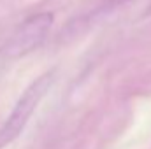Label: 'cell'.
<instances>
[{
    "label": "cell",
    "mask_w": 151,
    "mask_h": 149,
    "mask_svg": "<svg viewBox=\"0 0 151 149\" xmlns=\"http://www.w3.org/2000/svg\"><path fill=\"white\" fill-rule=\"evenodd\" d=\"M128 2H132V0H104V4L97 9V12L99 14H106V12H111L114 9H118V7H123V5H127Z\"/></svg>",
    "instance_id": "3957f363"
},
{
    "label": "cell",
    "mask_w": 151,
    "mask_h": 149,
    "mask_svg": "<svg viewBox=\"0 0 151 149\" xmlns=\"http://www.w3.org/2000/svg\"><path fill=\"white\" fill-rule=\"evenodd\" d=\"M53 21H55L53 12H37L28 19H25L21 27L7 40L4 47V54L7 58H21L32 53L34 49H37L44 42V39L47 37Z\"/></svg>",
    "instance_id": "7a4b0ae2"
},
{
    "label": "cell",
    "mask_w": 151,
    "mask_h": 149,
    "mask_svg": "<svg viewBox=\"0 0 151 149\" xmlns=\"http://www.w3.org/2000/svg\"><path fill=\"white\" fill-rule=\"evenodd\" d=\"M55 79H56V70L51 69L40 74L35 81H32L25 88L21 97L16 100L14 107L11 109L7 117L4 119V123L0 125V149L12 144L25 132L32 114L37 111L39 104L44 100V97L53 88Z\"/></svg>",
    "instance_id": "6da1fadb"
}]
</instances>
